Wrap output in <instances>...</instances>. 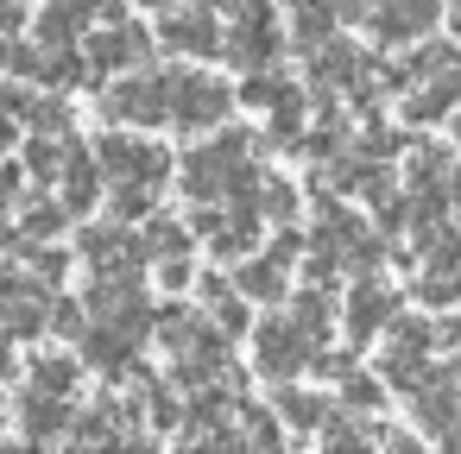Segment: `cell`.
Listing matches in <instances>:
<instances>
[{"mask_svg": "<svg viewBox=\"0 0 461 454\" xmlns=\"http://www.w3.org/2000/svg\"><path fill=\"white\" fill-rule=\"evenodd\" d=\"M95 158H102V177L114 183V215H121V221L146 215V209L158 202L165 177H171V158H165L152 139H121V133H108V139L95 146Z\"/></svg>", "mask_w": 461, "mask_h": 454, "instance_id": "cell-1", "label": "cell"}, {"mask_svg": "<svg viewBox=\"0 0 461 454\" xmlns=\"http://www.w3.org/2000/svg\"><path fill=\"white\" fill-rule=\"evenodd\" d=\"M253 183H259V171L247 165V139H215V146L190 152V165H184V190L196 202H221V196H240Z\"/></svg>", "mask_w": 461, "mask_h": 454, "instance_id": "cell-2", "label": "cell"}, {"mask_svg": "<svg viewBox=\"0 0 461 454\" xmlns=\"http://www.w3.org/2000/svg\"><path fill=\"white\" fill-rule=\"evenodd\" d=\"M58 303H51V284H39V265L32 272H0V334H39L51 328Z\"/></svg>", "mask_w": 461, "mask_h": 454, "instance_id": "cell-3", "label": "cell"}, {"mask_svg": "<svg viewBox=\"0 0 461 454\" xmlns=\"http://www.w3.org/2000/svg\"><path fill=\"white\" fill-rule=\"evenodd\" d=\"M316 341H322V322H310L303 309H297V316H272V322L259 328V372L285 378V372L310 366Z\"/></svg>", "mask_w": 461, "mask_h": 454, "instance_id": "cell-4", "label": "cell"}, {"mask_svg": "<svg viewBox=\"0 0 461 454\" xmlns=\"http://www.w3.org/2000/svg\"><path fill=\"white\" fill-rule=\"evenodd\" d=\"M102 114H114L121 127H158L171 120V76H127L102 95Z\"/></svg>", "mask_w": 461, "mask_h": 454, "instance_id": "cell-5", "label": "cell"}, {"mask_svg": "<svg viewBox=\"0 0 461 454\" xmlns=\"http://www.w3.org/2000/svg\"><path fill=\"white\" fill-rule=\"evenodd\" d=\"M228 108H234V95L215 83V76H171V120L184 127V133H209V127H221L228 120Z\"/></svg>", "mask_w": 461, "mask_h": 454, "instance_id": "cell-6", "label": "cell"}, {"mask_svg": "<svg viewBox=\"0 0 461 454\" xmlns=\"http://www.w3.org/2000/svg\"><path fill=\"white\" fill-rule=\"evenodd\" d=\"M140 58H146V32H140L133 20H108V26L89 39L95 76H114V70H127V64H140Z\"/></svg>", "mask_w": 461, "mask_h": 454, "instance_id": "cell-7", "label": "cell"}, {"mask_svg": "<svg viewBox=\"0 0 461 454\" xmlns=\"http://www.w3.org/2000/svg\"><path fill=\"white\" fill-rule=\"evenodd\" d=\"M20 429H26V441H58V435L70 429V397L32 385L26 404H20Z\"/></svg>", "mask_w": 461, "mask_h": 454, "instance_id": "cell-8", "label": "cell"}, {"mask_svg": "<svg viewBox=\"0 0 461 454\" xmlns=\"http://www.w3.org/2000/svg\"><path fill=\"white\" fill-rule=\"evenodd\" d=\"M165 45L209 58V51L221 45V39H215V13H171V20H165Z\"/></svg>", "mask_w": 461, "mask_h": 454, "instance_id": "cell-9", "label": "cell"}, {"mask_svg": "<svg viewBox=\"0 0 461 454\" xmlns=\"http://www.w3.org/2000/svg\"><path fill=\"white\" fill-rule=\"evenodd\" d=\"M234 284L247 290V297H285V253H266V259H253V265H240L234 272Z\"/></svg>", "mask_w": 461, "mask_h": 454, "instance_id": "cell-10", "label": "cell"}, {"mask_svg": "<svg viewBox=\"0 0 461 454\" xmlns=\"http://www.w3.org/2000/svg\"><path fill=\"white\" fill-rule=\"evenodd\" d=\"M385 309H392V297H385L379 284H360V290L348 297V328H354V334H373V328H385Z\"/></svg>", "mask_w": 461, "mask_h": 454, "instance_id": "cell-11", "label": "cell"}, {"mask_svg": "<svg viewBox=\"0 0 461 454\" xmlns=\"http://www.w3.org/2000/svg\"><path fill=\"white\" fill-rule=\"evenodd\" d=\"M77 378H83V372H77V360H70V353H45V360H32V385H39V391L70 397V391H77Z\"/></svg>", "mask_w": 461, "mask_h": 454, "instance_id": "cell-12", "label": "cell"}, {"mask_svg": "<svg viewBox=\"0 0 461 454\" xmlns=\"http://www.w3.org/2000/svg\"><path fill=\"white\" fill-rule=\"evenodd\" d=\"M58 227H64V202H32V209H26V221H20V234H26V240H32V234H39V240H51Z\"/></svg>", "mask_w": 461, "mask_h": 454, "instance_id": "cell-13", "label": "cell"}, {"mask_svg": "<svg viewBox=\"0 0 461 454\" xmlns=\"http://www.w3.org/2000/svg\"><path fill=\"white\" fill-rule=\"evenodd\" d=\"M20 26V0H0V32H14Z\"/></svg>", "mask_w": 461, "mask_h": 454, "instance_id": "cell-14", "label": "cell"}, {"mask_svg": "<svg viewBox=\"0 0 461 454\" xmlns=\"http://www.w3.org/2000/svg\"><path fill=\"white\" fill-rule=\"evenodd\" d=\"M0 378H14V334H0Z\"/></svg>", "mask_w": 461, "mask_h": 454, "instance_id": "cell-15", "label": "cell"}, {"mask_svg": "<svg viewBox=\"0 0 461 454\" xmlns=\"http://www.w3.org/2000/svg\"><path fill=\"white\" fill-rule=\"evenodd\" d=\"M7 146H14V114L0 108V152H7Z\"/></svg>", "mask_w": 461, "mask_h": 454, "instance_id": "cell-16", "label": "cell"}, {"mask_svg": "<svg viewBox=\"0 0 461 454\" xmlns=\"http://www.w3.org/2000/svg\"><path fill=\"white\" fill-rule=\"evenodd\" d=\"M140 7H171V0H140Z\"/></svg>", "mask_w": 461, "mask_h": 454, "instance_id": "cell-17", "label": "cell"}, {"mask_svg": "<svg viewBox=\"0 0 461 454\" xmlns=\"http://www.w3.org/2000/svg\"><path fill=\"white\" fill-rule=\"evenodd\" d=\"M0 429H7V404H0Z\"/></svg>", "mask_w": 461, "mask_h": 454, "instance_id": "cell-18", "label": "cell"}, {"mask_svg": "<svg viewBox=\"0 0 461 454\" xmlns=\"http://www.w3.org/2000/svg\"><path fill=\"white\" fill-rule=\"evenodd\" d=\"M455 26H461V0H455Z\"/></svg>", "mask_w": 461, "mask_h": 454, "instance_id": "cell-19", "label": "cell"}]
</instances>
